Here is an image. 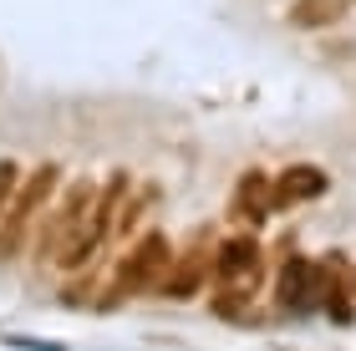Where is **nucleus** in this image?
Segmentation results:
<instances>
[{
    "mask_svg": "<svg viewBox=\"0 0 356 351\" xmlns=\"http://www.w3.org/2000/svg\"><path fill=\"white\" fill-rule=\"evenodd\" d=\"M51 188H56V168H36V179L21 188V199H15V204H10V214H6V229H0V254H15V245H21L26 225L36 219L41 199L51 194Z\"/></svg>",
    "mask_w": 356,
    "mask_h": 351,
    "instance_id": "nucleus-1",
    "label": "nucleus"
},
{
    "mask_svg": "<svg viewBox=\"0 0 356 351\" xmlns=\"http://www.w3.org/2000/svg\"><path fill=\"white\" fill-rule=\"evenodd\" d=\"M118 194H122V179H112V183H107V194L97 199V209L82 219V225H76V234L67 239V245H61V254H56L61 265H82L87 254L97 250V239L107 234V219H112V204H118Z\"/></svg>",
    "mask_w": 356,
    "mask_h": 351,
    "instance_id": "nucleus-2",
    "label": "nucleus"
},
{
    "mask_svg": "<svg viewBox=\"0 0 356 351\" xmlns=\"http://www.w3.org/2000/svg\"><path fill=\"white\" fill-rule=\"evenodd\" d=\"M163 250H168V245H163V234H148V239H143V245L133 250V260L122 265V275H118V291H122V295H127V291H143V285L153 280V270L168 260Z\"/></svg>",
    "mask_w": 356,
    "mask_h": 351,
    "instance_id": "nucleus-3",
    "label": "nucleus"
},
{
    "mask_svg": "<svg viewBox=\"0 0 356 351\" xmlns=\"http://www.w3.org/2000/svg\"><path fill=\"white\" fill-rule=\"evenodd\" d=\"M87 204H92V188H87V183H76L72 194L61 199L56 219L46 225V234H41V254H46V250H61V234H67V229L76 225V219H82V209H87Z\"/></svg>",
    "mask_w": 356,
    "mask_h": 351,
    "instance_id": "nucleus-4",
    "label": "nucleus"
},
{
    "mask_svg": "<svg viewBox=\"0 0 356 351\" xmlns=\"http://www.w3.org/2000/svg\"><path fill=\"white\" fill-rule=\"evenodd\" d=\"M219 275L229 280V285L254 280V245H250V239H229V245H224V254H219Z\"/></svg>",
    "mask_w": 356,
    "mask_h": 351,
    "instance_id": "nucleus-5",
    "label": "nucleus"
},
{
    "mask_svg": "<svg viewBox=\"0 0 356 351\" xmlns=\"http://www.w3.org/2000/svg\"><path fill=\"white\" fill-rule=\"evenodd\" d=\"M321 188H326V173H321V168H290L280 179V188H275V199L296 204V199H316Z\"/></svg>",
    "mask_w": 356,
    "mask_h": 351,
    "instance_id": "nucleus-6",
    "label": "nucleus"
},
{
    "mask_svg": "<svg viewBox=\"0 0 356 351\" xmlns=\"http://www.w3.org/2000/svg\"><path fill=\"white\" fill-rule=\"evenodd\" d=\"M341 10H346V0H296L290 26H331V21H341Z\"/></svg>",
    "mask_w": 356,
    "mask_h": 351,
    "instance_id": "nucleus-7",
    "label": "nucleus"
},
{
    "mask_svg": "<svg viewBox=\"0 0 356 351\" xmlns=\"http://www.w3.org/2000/svg\"><path fill=\"white\" fill-rule=\"evenodd\" d=\"M10 194H15V163H0V209H6Z\"/></svg>",
    "mask_w": 356,
    "mask_h": 351,
    "instance_id": "nucleus-8",
    "label": "nucleus"
}]
</instances>
